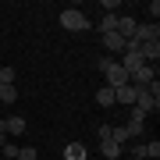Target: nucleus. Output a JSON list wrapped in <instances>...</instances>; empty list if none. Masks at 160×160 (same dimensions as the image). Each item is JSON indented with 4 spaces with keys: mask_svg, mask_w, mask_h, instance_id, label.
I'll use <instances>...</instances> for the list:
<instances>
[{
    "mask_svg": "<svg viewBox=\"0 0 160 160\" xmlns=\"http://www.w3.org/2000/svg\"><path fill=\"white\" fill-rule=\"evenodd\" d=\"M121 68H125V71L132 75L135 68H142V57H139V53H125V61H121Z\"/></svg>",
    "mask_w": 160,
    "mask_h": 160,
    "instance_id": "obj_13",
    "label": "nucleus"
},
{
    "mask_svg": "<svg viewBox=\"0 0 160 160\" xmlns=\"http://www.w3.org/2000/svg\"><path fill=\"white\" fill-rule=\"evenodd\" d=\"M25 128H29V121H25V118H18V114L4 121V132H7V135H22Z\"/></svg>",
    "mask_w": 160,
    "mask_h": 160,
    "instance_id": "obj_9",
    "label": "nucleus"
},
{
    "mask_svg": "<svg viewBox=\"0 0 160 160\" xmlns=\"http://www.w3.org/2000/svg\"><path fill=\"white\" fill-rule=\"evenodd\" d=\"M153 78H157V64H142V68H135V71L128 75V86H135V89H146Z\"/></svg>",
    "mask_w": 160,
    "mask_h": 160,
    "instance_id": "obj_3",
    "label": "nucleus"
},
{
    "mask_svg": "<svg viewBox=\"0 0 160 160\" xmlns=\"http://www.w3.org/2000/svg\"><path fill=\"white\" fill-rule=\"evenodd\" d=\"M160 157V142L153 139V142H142V160H157Z\"/></svg>",
    "mask_w": 160,
    "mask_h": 160,
    "instance_id": "obj_14",
    "label": "nucleus"
},
{
    "mask_svg": "<svg viewBox=\"0 0 160 160\" xmlns=\"http://www.w3.org/2000/svg\"><path fill=\"white\" fill-rule=\"evenodd\" d=\"M14 78H18L14 68H0V86H14Z\"/></svg>",
    "mask_w": 160,
    "mask_h": 160,
    "instance_id": "obj_17",
    "label": "nucleus"
},
{
    "mask_svg": "<svg viewBox=\"0 0 160 160\" xmlns=\"http://www.w3.org/2000/svg\"><path fill=\"white\" fill-rule=\"evenodd\" d=\"M18 149H22V146H14V142H4V146H0V153H4V160H18Z\"/></svg>",
    "mask_w": 160,
    "mask_h": 160,
    "instance_id": "obj_18",
    "label": "nucleus"
},
{
    "mask_svg": "<svg viewBox=\"0 0 160 160\" xmlns=\"http://www.w3.org/2000/svg\"><path fill=\"white\" fill-rule=\"evenodd\" d=\"M128 160H139V157H128Z\"/></svg>",
    "mask_w": 160,
    "mask_h": 160,
    "instance_id": "obj_21",
    "label": "nucleus"
},
{
    "mask_svg": "<svg viewBox=\"0 0 160 160\" xmlns=\"http://www.w3.org/2000/svg\"><path fill=\"white\" fill-rule=\"evenodd\" d=\"M18 160H36V149L32 146H22V149H18Z\"/></svg>",
    "mask_w": 160,
    "mask_h": 160,
    "instance_id": "obj_19",
    "label": "nucleus"
},
{
    "mask_svg": "<svg viewBox=\"0 0 160 160\" xmlns=\"http://www.w3.org/2000/svg\"><path fill=\"white\" fill-rule=\"evenodd\" d=\"M96 68L103 71V78H107V89H118V86H128V71L121 68L114 57H100Z\"/></svg>",
    "mask_w": 160,
    "mask_h": 160,
    "instance_id": "obj_1",
    "label": "nucleus"
},
{
    "mask_svg": "<svg viewBox=\"0 0 160 160\" xmlns=\"http://www.w3.org/2000/svg\"><path fill=\"white\" fill-rule=\"evenodd\" d=\"M135 18H132V14H118V36H121V39H132V36H135Z\"/></svg>",
    "mask_w": 160,
    "mask_h": 160,
    "instance_id": "obj_6",
    "label": "nucleus"
},
{
    "mask_svg": "<svg viewBox=\"0 0 160 160\" xmlns=\"http://www.w3.org/2000/svg\"><path fill=\"white\" fill-rule=\"evenodd\" d=\"M118 29V14H103V22H100V32H114Z\"/></svg>",
    "mask_w": 160,
    "mask_h": 160,
    "instance_id": "obj_16",
    "label": "nucleus"
},
{
    "mask_svg": "<svg viewBox=\"0 0 160 160\" xmlns=\"http://www.w3.org/2000/svg\"><path fill=\"white\" fill-rule=\"evenodd\" d=\"M100 39H103V46H107L110 53H121V50H125V39L118 36V29L114 32H100Z\"/></svg>",
    "mask_w": 160,
    "mask_h": 160,
    "instance_id": "obj_8",
    "label": "nucleus"
},
{
    "mask_svg": "<svg viewBox=\"0 0 160 160\" xmlns=\"http://www.w3.org/2000/svg\"><path fill=\"white\" fill-rule=\"evenodd\" d=\"M135 43H149V39H160V29H157V22L153 25H135V36H132Z\"/></svg>",
    "mask_w": 160,
    "mask_h": 160,
    "instance_id": "obj_7",
    "label": "nucleus"
},
{
    "mask_svg": "<svg viewBox=\"0 0 160 160\" xmlns=\"http://www.w3.org/2000/svg\"><path fill=\"white\" fill-rule=\"evenodd\" d=\"M100 153L107 157V160H118L121 153H125V146H118V142H110V139H107V142H100Z\"/></svg>",
    "mask_w": 160,
    "mask_h": 160,
    "instance_id": "obj_11",
    "label": "nucleus"
},
{
    "mask_svg": "<svg viewBox=\"0 0 160 160\" xmlns=\"http://www.w3.org/2000/svg\"><path fill=\"white\" fill-rule=\"evenodd\" d=\"M125 128H128V139H139V135L146 132V114H142L139 107H132V118H128Z\"/></svg>",
    "mask_w": 160,
    "mask_h": 160,
    "instance_id": "obj_4",
    "label": "nucleus"
},
{
    "mask_svg": "<svg viewBox=\"0 0 160 160\" xmlns=\"http://www.w3.org/2000/svg\"><path fill=\"white\" fill-rule=\"evenodd\" d=\"M96 103H100V107H114V89L100 86V89H96Z\"/></svg>",
    "mask_w": 160,
    "mask_h": 160,
    "instance_id": "obj_12",
    "label": "nucleus"
},
{
    "mask_svg": "<svg viewBox=\"0 0 160 160\" xmlns=\"http://www.w3.org/2000/svg\"><path fill=\"white\" fill-rule=\"evenodd\" d=\"M18 100V89L14 86H0V103H14Z\"/></svg>",
    "mask_w": 160,
    "mask_h": 160,
    "instance_id": "obj_15",
    "label": "nucleus"
},
{
    "mask_svg": "<svg viewBox=\"0 0 160 160\" xmlns=\"http://www.w3.org/2000/svg\"><path fill=\"white\" fill-rule=\"evenodd\" d=\"M61 25H64L68 32H89V29H92L89 14H86V11H78V7H68V11H61Z\"/></svg>",
    "mask_w": 160,
    "mask_h": 160,
    "instance_id": "obj_2",
    "label": "nucleus"
},
{
    "mask_svg": "<svg viewBox=\"0 0 160 160\" xmlns=\"http://www.w3.org/2000/svg\"><path fill=\"white\" fill-rule=\"evenodd\" d=\"M89 153H86V146L82 142H68L64 146V160H86Z\"/></svg>",
    "mask_w": 160,
    "mask_h": 160,
    "instance_id": "obj_10",
    "label": "nucleus"
},
{
    "mask_svg": "<svg viewBox=\"0 0 160 160\" xmlns=\"http://www.w3.org/2000/svg\"><path fill=\"white\" fill-rule=\"evenodd\" d=\"M110 128H114V125H100V128H96V135H100V142H107V139H110Z\"/></svg>",
    "mask_w": 160,
    "mask_h": 160,
    "instance_id": "obj_20",
    "label": "nucleus"
},
{
    "mask_svg": "<svg viewBox=\"0 0 160 160\" xmlns=\"http://www.w3.org/2000/svg\"><path fill=\"white\" fill-rule=\"evenodd\" d=\"M135 100H139V89H135V86H118V89H114V103L135 107Z\"/></svg>",
    "mask_w": 160,
    "mask_h": 160,
    "instance_id": "obj_5",
    "label": "nucleus"
}]
</instances>
